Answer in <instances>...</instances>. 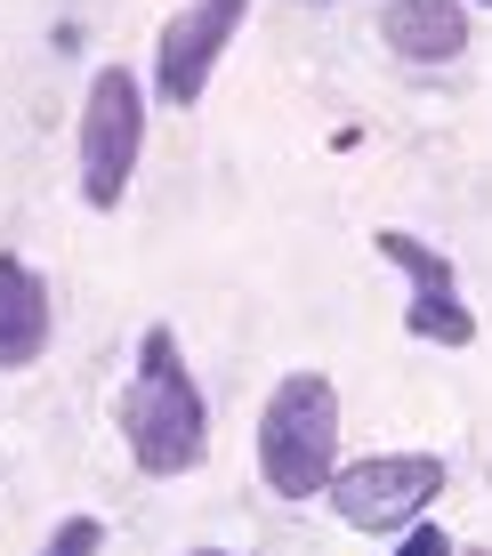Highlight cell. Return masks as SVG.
Masks as SVG:
<instances>
[{
	"mask_svg": "<svg viewBox=\"0 0 492 556\" xmlns=\"http://www.w3.org/2000/svg\"><path fill=\"white\" fill-rule=\"evenodd\" d=\"M371 251H380L395 275L412 282V291H461V266H452L437 242H420V235H404V226H380L371 235Z\"/></svg>",
	"mask_w": 492,
	"mask_h": 556,
	"instance_id": "cell-8",
	"label": "cell"
},
{
	"mask_svg": "<svg viewBox=\"0 0 492 556\" xmlns=\"http://www.w3.org/2000/svg\"><path fill=\"white\" fill-rule=\"evenodd\" d=\"M49 331H56L49 282L33 275L25 258L0 251V371H33V363L49 355Z\"/></svg>",
	"mask_w": 492,
	"mask_h": 556,
	"instance_id": "cell-6",
	"label": "cell"
},
{
	"mask_svg": "<svg viewBox=\"0 0 492 556\" xmlns=\"http://www.w3.org/2000/svg\"><path fill=\"white\" fill-rule=\"evenodd\" d=\"M437 492H444L437 452H364V459H339L331 468L324 501H331L339 525H355V532H404V525H420V516L437 508Z\"/></svg>",
	"mask_w": 492,
	"mask_h": 556,
	"instance_id": "cell-4",
	"label": "cell"
},
{
	"mask_svg": "<svg viewBox=\"0 0 492 556\" xmlns=\"http://www.w3.org/2000/svg\"><path fill=\"white\" fill-rule=\"evenodd\" d=\"M380 41L404 56V65H452V56L468 49V9L461 0H388Z\"/></svg>",
	"mask_w": 492,
	"mask_h": 556,
	"instance_id": "cell-7",
	"label": "cell"
},
{
	"mask_svg": "<svg viewBox=\"0 0 492 556\" xmlns=\"http://www.w3.org/2000/svg\"><path fill=\"white\" fill-rule=\"evenodd\" d=\"M186 556H235V548H186Z\"/></svg>",
	"mask_w": 492,
	"mask_h": 556,
	"instance_id": "cell-12",
	"label": "cell"
},
{
	"mask_svg": "<svg viewBox=\"0 0 492 556\" xmlns=\"http://www.w3.org/2000/svg\"><path fill=\"white\" fill-rule=\"evenodd\" d=\"M395 556H461V548H452V532H437V525H404Z\"/></svg>",
	"mask_w": 492,
	"mask_h": 556,
	"instance_id": "cell-11",
	"label": "cell"
},
{
	"mask_svg": "<svg viewBox=\"0 0 492 556\" xmlns=\"http://www.w3.org/2000/svg\"><path fill=\"white\" fill-rule=\"evenodd\" d=\"M404 331H412V339H428V348H477V315H468V299H461V291H412Z\"/></svg>",
	"mask_w": 492,
	"mask_h": 556,
	"instance_id": "cell-9",
	"label": "cell"
},
{
	"mask_svg": "<svg viewBox=\"0 0 492 556\" xmlns=\"http://www.w3.org/2000/svg\"><path fill=\"white\" fill-rule=\"evenodd\" d=\"M477 9H492V0H477Z\"/></svg>",
	"mask_w": 492,
	"mask_h": 556,
	"instance_id": "cell-14",
	"label": "cell"
},
{
	"mask_svg": "<svg viewBox=\"0 0 492 556\" xmlns=\"http://www.w3.org/2000/svg\"><path fill=\"white\" fill-rule=\"evenodd\" d=\"M73 162H81L89 210H122V194L138 186V162H146V89L129 65H98L81 122H73Z\"/></svg>",
	"mask_w": 492,
	"mask_h": 556,
	"instance_id": "cell-3",
	"label": "cell"
},
{
	"mask_svg": "<svg viewBox=\"0 0 492 556\" xmlns=\"http://www.w3.org/2000/svg\"><path fill=\"white\" fill-rule=\"evenodd\" d=\"M242 16H251V0H186L169 16L162 49H154V98L162 105H202V89H211L218 56L235 49Z\"/></svg>",
	"mask_w": 492,
	"mask_h": 556,
	"instance_id": "cell-5",
	"label": "cell"
},
{
	"mask_svg": "<svg viewBox=\"0 0 492 556\" xmlns=\"http://www.w3.org/2000/svg\"><path fill=\"white\" fill-rule=\"evenodd\" d=\"M339 468V388L324 371H291L258 412V476L275 501H324Z\"/></svg>",
	"mask_w": 492,
	"mask_h": 556,
	"instance_id": "cell-2",
	"label": "cell"
},
{
	"mask_svg": "<svg viewBox=\"0 0 492 556\" xmlns=\"http://www.w3.org/2000/svg\"><path fill=\"white\" fill-rule=\"evenodd\" d=\"M461 556H492V548H461Z\"/></svg>",
	"mask_w": 492,
	"mask_h": 556,
	"instance_id": "cell-13",
	"label": "cell"
},
{
	"mask_svg": "<svg viewBox=\"0 0 492 556\" xmlns=\"http://www.w3.org/2000/svg\"><path fill=\"white\" fill-rule=\"evenodd\" d=\"M98 548H105V525H98V516H56L49 541H41V556H98Z\"/></svg>",
	"mask_w": 492,
	"mask_h": 556,
	"instance_id": "cell-10",
	"label": "cell"
},
{
	"mask_svg": "<svg viewBox=\"0 0 492 556\" xmlns=\"http://www.w3.org/2000/svg\"><path fill=\"white\" fill-rule=\"evenodd\" d=\"M122 444L138 459V476H194L211 452V404H202L169 323L138 339V379L122 395Z\"/></svg>",
	"mask_w": 492,
	"mask_h": 556,
	"instance_id": "cell-1",
	"label": "cell"
}]
</instances>
